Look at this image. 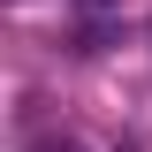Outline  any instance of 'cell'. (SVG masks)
<instances>
[{
	"label": "cell",
	"instance_id": "6da1fadb",
	"mask_svg": "<svg viewBox=\"0 0 152 152\" xmlns=\"http://www.w3.org/2000/svg\"><path fill=\"white\" fill-rule=\"evenodd\" d=\"M31 152H76V145H61V137H46V145H31Z\"/></svg>",
	"mask_w": 152,
	"mask_h": 152
}]
</instances>
